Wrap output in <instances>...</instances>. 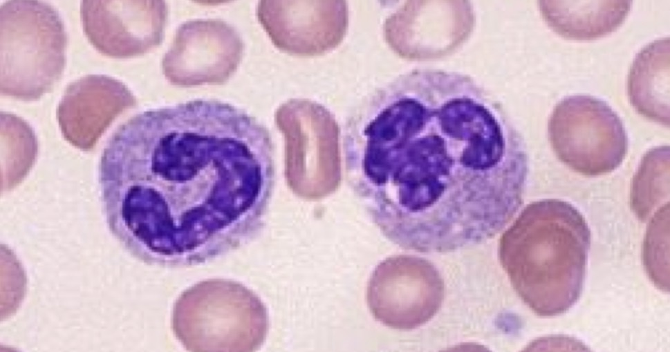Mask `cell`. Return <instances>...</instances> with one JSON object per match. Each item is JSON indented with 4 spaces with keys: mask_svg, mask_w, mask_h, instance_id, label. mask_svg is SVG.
Instances as JSON below:
<instances>
[{
    "mask_svg": "<svg viewBox=\"0 0 670 352\" xmlns=\"http://www.w3.org/2000/svg\"><path fill=\"white\" fill-rule=\"evenodd\" d=\"M346 182L390 242L449 253L503 231L528 159L501 104L474 78L415 68L371 93L342 130Z\"/></svg>",
    "mask_w": 670,
    "mask_h": 352,
    "instance_id": "6da1fadb",
    "label": "cell"
},
{
    "mask_svg": "<svg viewBox=\"0 0 670 352\" xmlns=\"http://www.w3.org/2000/svg\"><path fill=\"white\" fill-rule=\"evenodd\" d=\"M276 177L268 130L243 110L199 99L138 113L100 157L108 228L145 264L205 263L264 225Z\"/></svg>",
    "mask_w": 670,
    "mask_h": 352,
    "instance_id": "7a4b0ae2",
    "label": "cell"
},
{
    "mask_svg": "<svg viewBox=\"0 0 670 352\" xmlns=\"http://www.w3.org/2000/svg\"><path fill=\"white\" fill-rule=\"evenodd\" d=\"M590 231L581 212L558 199L532 202L503 233L498 254L522 301L537 315L566 313L579 300Z\"/></svg>",
    "mask_w": 670,
    "mask_h": 352,
    "instance_id": "3957f363",
    "label": "cell"
},
{
    "mask_svg": "<svg viewBox=\"0 0 670 352\" xmlns=\"http://www.w3.org/2000/svg\"><path fill=\"white\" fill-rule=\"evenodd\" d=\"M266 307L251 289L236 281L214 278L185 290L171 315L173 332L194 352H251L268 331Z\"/></svg>",
    "mask_w": 670,
    "mask_h": 352,
    "instance_id": "277c9868",
    "label": "cell"
},
{
    "mask_svg": "<svg viewBox=\"0 0 670 352\" xmlns=\"http://www.w3.org/2000/svg\"><path fill=\"white\" fill-rule=\"evenodd\" d=\"M1 92L39 99L60 79L67 36L58 12L38 0H9L0 7Z\"/></svg>",
    "mask_w": 670,
    "mask_h": 352,
    "instance_id": "5b68a950",
    "label": "cell"
},
{
    "mask_svg": "<svg viewBox=\"0 0 670 352\" xmlns=\"http://www.w3.org/2000/svg\"><path fill=\"white\" fill-rule=\"evenodd\" d=\"M548 134L557 158L585 176L613 171L628 150L620 117L606 102L590 95H571L558 102L548 120Z\"/></svg>",
    "mask_w": 670,
    "mask_h": 352,
    "instance_id": "8992f818",
    "label": "cell"
},
{
    "mask_svg": "<svg viewBox=\"0 0 670 352\" xmlns=\"http://www.w3.org/2000/svg\"><path fill=\"white\" fill-rule=\"evenodd\" d=\"M445 296L444 281L429 261L400 255L380 263L369 279L366 300L373 317L390 328L411 330L429 322Z\"/></svg>",
    "mask_w": 670,
    "mask_h": 352,
    "instance_id": "52a82bcc",
    "label": "cell"
},
{
    "mask_svg": "<svg viewBox=\"0 0 670 352\" xmlns=\"http://www.w3.org/2000/svg\"><path fill=\"white\" fill-rule=\"evenodd\" d=\"M243 52L241 37L227 23L191 20L178 28L162 59L163 74L176 86L221 84L236 71Z\"/></svg>",
    "mask_w": 670,
    "mask_h": 352,
    "instance_id": "ba28073f",
    "label": "cell"
},
{
    "mask_svg": "<svg viewBox=\"0 0 670 352\" xmlns=\"http://www.w3.org/2000/svg\"><path fill=\"white\" fill-rule=\"evenodd\" d=\"M80 12L84 32L99 52L129 58L160 43L168 11L161 0H84Z\"/></svg>",
    "mask_w": 670,
    "mask_h": 352,
    "instance_id": "9c48e42d",
    "label": "cell"
},
{
    "mask_svg": "<svg viewBox=\"0 0 670 352\" xmlns=\"http://www.w3.org/2000/svg\"><path fill=\"white\" fill-rule=\"evenodd\" d=\"M136 104V97L122 81L107 75H89L66 87L57 117L66 139L89 150L119 115Z\"/></svg>",
    "mask_w": 670,
    "mask_h": 352,
    "instance_id": "30bf717a",
    "label": "cell"
},
{
    "mask_svg": "<svg viewBox=\"0 0 670 352\" xmlns=\"http://www.w3.org/2000/svg\"><path fill=\"white\" fill-rule=\"evenodd\" d=\"M548 26L561 37L577 41L604 37L626 18L631 1H539Z\"/></svg>",
    "mask_w": 670,
    "mask_h": 352,
    "instance_id": "8fae6325",
    "label": "cell"
},
{
    "mask_svg": "<svg viewBox=\"0 0 670 352\" xmlns=\"http://www.w3.org/2000/svg\"><path fill=\"white\" fill-rule=\"evenodd\" d=\"M630 102L641 115L669 126V38L649 43L635 55L627 81Z\"/></svg>",
    "mask_w": 670,
    "mask_h": 352,
    "instance_id": "7c38bea8",
    "label": "cell"
},
{
    "mask_svg": "<svg viewBox=\"0 0 670 352\" xmlns=\"http://www.w3.org/2000/svg\"><path fill=\"white\" fill-rule=\"evenodd\" d=\"M669 193V147L649 150L633 177L631 205L636 216L646 221L652 211Z\"/></svg>",
    "mask_w": 670,
    "mask_h": 352,
    "instance_id": "4fadbf2b",
    "label": "cell"
},
{
    "mask_svg": "<svg viewBox=\"0 0 670 352\" xmlns=\"http://www.w3.org/2000/svg\"><path fill=\"white\" fill-rule=\"evenodd\" d=\"M669 206L667 208V204H666L655 212L649 225L643 252L644 266L649 275L658 287L665 291H669V258L663 255L659 251L661 248H669V247H662L669 245V242L661 245L662 241L669 237L668 233L661 238L663 233L669 230V227L664 232L661 233L660 231L663 221L669 216ZM660 251L669 255V253Z\"/></svg>",
    "mask_w": 670,
    "mask_h": 352,
    "instance_id": "5bb4252c",
    "label": "cell"
}]
</instances>
